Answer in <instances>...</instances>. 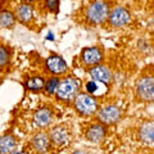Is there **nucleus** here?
<instances>
[{"mask_svg": "<svg viewBox=\"0 0 154 154\" xmlns=\"http://www.w3.org/2000/svg\"><path fill=\"white\" fill-rule=\"evenodd\" d=\"M80 89H81V84L76 77L72 76L64 77L63 80L59 81V85H58L55 91V96L58 100H60L63 103H71L75 100Z\"/></svg>", "mask_w": 154, "mask_h": 154, "instance_id": "nucleus-1", "label": "nucleus"}, {"mask_svg": "<svg viewBox=\"0 0 154 154\" xmlns=\"http://www.w3.org/2000/svg\"><path fill=\"white\" fill-rule=\"evenodd\" d=\"M59 79H58L57 76H51L49 77L48 80H45V86H44V90L46 91L49 95H53V94H55V91H57V88H58V85H59Z\"/></svg>", "mask_w": 154, "mask_h": 154, "instance_id": "nucleus-19", "label": "nucleus"}, {"mask_svg": "<svg viewBox=\"0 0 154 154\" xmlns=\"http://www.w3.org/2000/svg\"><path fill=\"white\" fill-rule=\"evenodd\" d=\"M110 7L105 0H95L86 9V19L90 25H102L108 19Z\"/></svg>", "mask_w": 154, "mask_h": 154, "instance_id": "nucleus-2", "label": "nucleus"}, {"mask_svg": "<svg viewBox=\"0 0 154 154\" xmlns=\"http://www.w3.org/2000/svg\"><path fill=\"white\" fill-rule=\"evenodd\" d=\"M22 2H23V3H28V4H30V3H33V2H36V0H22Z\"/></svg>", "mask_w": 154, "mask_h": 154, "instance_id": "nucleus-24", "label": "nucleus"}, {"mask_svg": "<svg viewBox=\"0 0 154 154\" xmlns=\"http://www.w3.org/2000/svg\"><path fill=\"white\" fill-rule=\"evenodd\" d=\"M139 137L145 144H154V121H148L143 123L139 128Z\"/></svg>", "mask_w": 154, "mask_h": 154, "instance_id": "nucleus-15", "label": "nucleus"}, {"mask_svg": "<svg viewBox=\"0 0 154 154\" xmlns=\"http://www.w3.org/2000/svg\"><path fill=\"white\" fill-rule=\"evenodd\" d=\"M17 140L12 135H3L0 136V154H11L16 150Z\"/></svg>", "mask_w": 154, "mask_h": 154, "instance_id": "nucleus-16", "label": "nucleus"}, {"mask_svg": "<svg viewBox=\"0 0 154 154\" xmlns=\"http://www.w3.org/2000/svg\"><path fill=\"white\" fill-rule=\"evenodd\" d=\"M16 18L21 23H28L33 18V8L28 3H21L16 8Z\"/></svg>", "mask_w": 154, "mask_h": 154, "instance_id": "nucleus-14", "label": "nucleus"}, {"mask_svg": "<svg viewBox=\"0 0 154 154\" xmlns=\"http://www.w3.org/2000/svg\"><path fill=\"white\" fill-rule=\"evenodd\" d=\"M44 86H45V79L40 75L28 77L25 82L26 90L32 91V93H38V91L44 90Z\"/></svg>", "mask_w": 154, "mask_h": 154, "instance_id": "nucleus-17", "label": "nucleus"}, {"mask_svg": "<svg viewBox=\"0 0 154 154\" xmlns=\"http://www.w3.org/2000/svg\"><path fill=\"white\" fill-rule=\"evenodd\" d=\"M45 68L53 76H59L68 71V64L62 57L57 54H51L45 59Z\"/></svg>", "mask_w": 154, "mask_h": 154, "instance_id": "nucleus-7", "label": "nucleus"}, {"mask_svg": "<svg viewBox=\"0 0 154 154\" xmlns=\"http://www.w3.org/2000/svg\"><path fill=\"white\" fill-rule=\"evenodd\" d=\"M121 117H122V110L116 104H105L103 107H100L98 112H96V118L104 126L118 122Z\"/></svg>", "mask_w": 154, "mask_h": 154, "instance_id": "nucleus-5", "label": "nucleus"}, {"mask_svg": "<svg viewBox=\"0 0 154 154\" xmlns=\"http://www.w3.org/2000/svg\"><path fill=\"white\" fill-rule=\"evenodd\" d=\"M98 84L99 82H96V81H94V80H91V81H89V82H86V85H85L86 93L94 95L96 91H98V89H99V85Z\"/></svg>", "mask_w": 154, "mask_h": 154, "instance_id": "nucleus-21", "label": "nucleus"}, {"mask_svg": "<svg viewBox=\"0 0 154 154\" xmlns=\"http://www.w3.org/2000/svg\"><path fill=\"white\" fill-rule=\"evenodd\" d=\"M75 109L81 116H93L94 113L98 112V100L95 99L94 95L85 93L77 94V96L73 100Z\"/></svg>", "mask_w": 154, "mask_h": 154, "instance_id": "nucleus-3", "label": "nucleus"}, {"mask_svg": "<svg viewBox=\"0 0 154 154\" xmlns=\"http://www.w3.org/2000/svg\"><path fill=\"white\" fill-rule=\"evenodd\" d=\"M44 4L48 11H50L53 13L58 12V8H59V0H44Z\"/></svg>", "mask_w": 154, "mask_h": 154, "instance_id": "nucleus-22", "label": "nucleus"}, {"mask_svg": "<svg viewBox=\"0 0 154 154\" xmlns=\"http://www.w3.org/2000/svg\"><path fill=\"white\" fill-rule=\"evenodd\" d=\"M9 60H11V53H9L8 48L4 45H0V67H5Z\"/></svg>", "mask_w": 154, "mask_h": 154, "instance_id": "nucleus-20", "label": "nucleus"}, {"mask_svg": "<svg viewBox=\"0 0 154 154\" xmlns=\"http://www.w3.org/2000/svg\"><path fill=\"white\" fill-rule=\"evenodd\" d=\"M71 154H88V153L84 152V150H75V152H72Z\"/></svg>", "mask_w": 154, "mask_h": 154, "instance_id": "nucleus-23", "label": "nucleus"}, {"mask_svg": "<svg viewBox=\"0 0 154 154\" xmlns=\"http://www.w3.org/2000/svg\"><path fill=\"white\" fill-rule=\"evenodd\" d=\"M104 54L103 50L100 49L99 46H90L86 48L81 53V59H82V63L85 66L89 67H94L96 64H100V62L103 60Z\"/></svg>", "mask_w": 154, "mask_h": 154, "instance_id": "nucleus-8", "label": "nucleus"}, {"mask_svg": "<svg viewBox=\"0 0 154 154\" xmlns=\"http://www.w3.org/2000/svg\"><path fill=\"white\" fill-rule=\"evenodd\" d=\"M107 136V128L103 123H93L91 126L88 127L85 132V137L86 140L93 143V144H98L102 143L104 140V137Z\"/></svg>", "mask_w": 154, "mask_h": 154, "instance_id": "nucleus-12", "label": "nucleus"}, {"mask_svg": "<svg viewBox=\"0 0 154 154\" xmlns=\"http://www.w3.org/2000/svg\"><path fill=\"white\" fill-rule=\"evenodd\" d=\"M89 75L94 81L104 84V85L110 84L112 82V79H113L112 71H110L107 66H103V64H96L94 67H91L89 69Z\"/></svg>", "mask_w": 154, "mask_h": 154, "instance_id": "nucleus-9", "label": "nucleus"}, {"mask_svg": "<svg viewBox=\"0 0 154 154\" xmlns=\"http://www.w3.org/2000/svg\"><path fill=\"white\" fill-rule=\"evenodd\" d=\"M49 136H50L51 144L58 145V146H63V145H66V144L69 141L71 134H69L68 127L62 126V125H60V126H55V127H53L50 130Z\"/></svg>", "mask_w": 154, "mask_h": 154, "instance_id": "nucleus-11", "label": "nucleus"}, {"mask_svg": "<svg viewBox=\"0 0 154 154\" xmlns=\"http://www.w3.org/2000/svg\"><path fill=\"white\" fill-rule=\"evenodd\" d=\"M53 118H54L53 110L49 107H41L33 113L32 121H33V125L37 126L38 128H45L51 125Z\"/></svg>", "mask_w": 154, "mask_h": 154, "instance_id": "nucleus-10", "label": "nucleus"}, {"mask_svg": "<svg viewBox=\"0 0 154 154\" xmlns=\"http://www.w3.org/2000/svg\"><path fill=\"white\" fill-rule=\"evenodd\" d=\"M16 21H17V18H16V14L13 12L8 11V9L0 12V26L2 27L12 28L14 25H16Z\"/></svg>", "mask_w": 154, "mask_h": 154, "instance_id": "nucleus-18", "label": "nucleus"}, {"mask_svg": "<svg viewBox=\"0 0 154 154\" xmlns=\"http://www.w3.org/2000/svg\"><path fill=\"white\" fill-rule=\"evenodd\" d=\"M136 96L141 102H154V75H144L136 82Z\"/></svg>", "mask_w": 154, "mask_h": 154, "instance_id": "nucleus-4", "label": "nucleus"}, {"mask_svg": "<svg viewBox=\"0 0 154 154\" xmlns=\"http://www.w3.org/2000/svg\"><path fill=\"white\" fill-rule=\"evenodd\" d=\"M31 145L37 153H40V154H44L46 152H49L50 145H51L49 134L42 132V131L35 134L31 137Z\"/></svg>", "mask_w": 154, "mask_h": 154, "instance_id": "nucleus-13", "label": "nucleus"}, {"mask_svg": "<svg viewBox=\"0 0 154 154\" xmlns=\"http://www.w3.org/2000/svg\"><path fill=\"white\" fill-rule=\"evenodd\" d=\"M107 21L109 22V25L116 28H121L127 26L131 22V14L125 7L121 5H116L114 8L110 9L109 16Z\"/></svg>", "mask_w": 154, "mask_h": 154, "instance_id": "nucleus-6", "label": "nucleus"}]
</instances>
